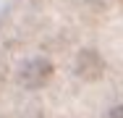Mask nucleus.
<instances>
[{
  "label": "nucleus",
  "instance_id": "1",
  "mask_svg": "<svg viewBox=\"0 0 123 118\" xmlns=\"http://www.w3.org/2000/svg\"><path fill=\"white\" fill-rule=\"evenodd\" d=\"M50 73H52V66H50L47 60H34V63H29L21 73V81H24L26 87H39V84H45L50 79Z\"/></svg>",
  "mask_w": 123,
  "mask_h": 118
},
{
  "label": "nucleus",
  "instance_id": "2",
  "mask_svg": "<svg viewBox=\"0 0 123 118\" xmlns=\"http://www.w3.org/2000/svg\"><path fill=\"white\" fill-rule=\"evenodd\" d=\"M110 118H123V105L113 108V110H110Z\"/></svg>",
  "mask_w": 123,
  "mask_h": 118
}]
</instances>
